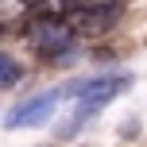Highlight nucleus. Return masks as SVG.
<instances>
[{"instance_id": "2", "label": "nucleus", "mask_w": 147, "mask_h": 147, "mask_svg": "<svg viewBox=\"0 0 147 147\" xmlns=\"http://www.w3.org/2000/svg\"><path fill=\"white\" fill-rule=\"evenodd\" d=\"M23 39L43 58H62L74 47V31L66 27V20H54V16H31V23L23 27Z\"/></svg>"}, {"instance_id": "3", "label": "nucleus", "mask_w": 147, "mask_h": 147, "mask_svg": "<svg viewBox=\"0 0 147 147\" xmlns=\"http://www.w3.org/2000/svg\"><path fill=\"white\" fill-rule=\"evenodd\" d=\"M62 20H66V27L74 31V39L78 35H105V31L120 20V4H78V8H70Z\"/></svg>"}, {"instance_id": "7", "label": "nucleus", "mask_w": 147, "mask_h": 147, "mask_svg": "<svg viewBox=\"0 0 147 147\" xmlns=\"http://www.w3.org/2000/svg\"><path fill=\"white\" fill-rule=\"evenodd\" d=\"M20 78H23V66L12 58V54H4V51H0V89H12Z\"/></svg>"}, {"instance_id": "5", "label": "nucleus", "mask_w": 147, "mask_h": 147, "mask_svg": "<svg viewBox=\"0 0 147 147\" xmlns=\"http://www.w3.org/2000/svg\"><path fill=\"white\" fill-rule=\"evenodd\" d=\"M31 16V0H0V27Z\"/></svg>"}, {"instance_id": "8", "label": "nucleus", "mask_w": 147, "mask_h": 147, "mask_svg": "<svg viewBox=\"0 0 147 147\" xmlns=\"http://www.w3.org/2000/svg\"><path fill=\"white\" fill-rule=\"evenodd\" d=\"M0 31H4V27H0Z\"/></svg>"}, {"instance_id": "6", "label": "nucleus", "mask_w": 147, "mask_h": 147, "mask_svg": "<svg viewBox=\"0 0 147 147\" xmlns=\"http://www.w3.org/2000/svg\"><path fill=\"white\" fill-rule=\"evenodd\" d=\"M70 8H78V0H31V16H54V20H62Z\"/></svg>"}, {"instance_id": "4", "label": "nucleus", "mask_w": 147, "mask_h": 147, "mask_svg": "<svg viewBox=\"0 0 147 147\" xmlns=\"http://www.w3.org/2000/svg\"><path fill=\"white\" fill-rule=\"evenodd\" d=\"M54 105H58V93H35V97H27V101H20V105L4 116V128H12V132H20V128H35V124H43V120L54 112Z\"/></svg>"}, {"instance_id": "1", "label": "nucleus", "mask_w": 147, "mask_h": 147, "mask_svg": "<svg viewBox=\"0 0 147 147\" xmlns=\"http://www.w3.org/2000/svg\"><path fill=\"white\" fill-rule=\"evenodd\" d=\"M128 85H132V78H128V74H109V78L74 81V85L66 89V97H74V101H78V109H74V120H70V124L58 128V136H62V140H66V136H74L81 124H89V120H93V112H101L109 101H116Z\"/></svg>"}]
</instances>
